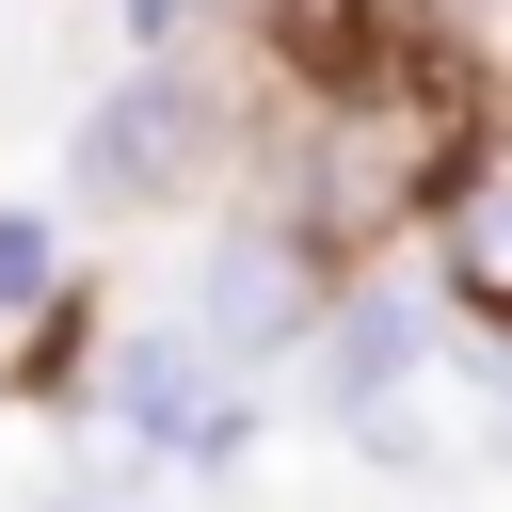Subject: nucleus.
<instances>
[{"instance_id": "f257e3e1", "label": "nucleus", "mask_w": 512, "mask_h": 512, "mask_svg": "<svg viewBox=\"0 0 512 512\" xmlns=\"http://www.w3.org/2000/svg\"><path fill=\"white\" fill-rule=\"evenodd\" d=\"M256 112H272V96H240L224 48H176V64L128 48V64L80 96V128H64V192H80L96 224H160V208H192V192H240Z\"/></svg>"}, {"instance_id": "f03ea898", "label": "nucleus", "mask_w": 512, "mask_h": 512, "mask_svg": "<svg viewBox=\"0 0 512 512\" xmlns=\"http://www.w3.org/2000/svg\"><path fill=\"white\" fill-rule=\"evenodd\" d=\"M336 240L304 224V208H272V192H240L208 240H192V288H176V320L224 352V368H304V336H320V304H336Z\"/></svg>"}, {"instance_id": "7ed1b4c3", "label": "nucleus", "mask_w": 512, "mask_h": 512, "mask_svg": "<svg viewBox=\"0 0 512 512\" xmlns=\"http://www.w3.org/2000/svg\"><path fill=\"white\" fill-rule=\"evenodd\" d=\"M448 336H480L464 304H448V272L416 256V272H384V256H352L336 272V304H320V336H304V400L352 432V416H384V400H416L432 368H448Z\"/></svg>"}, {"instance_id": "20e7f679", "label": "nucleus", "mask_w": 512, "mask_h": 512, "mask_svg": "<svg viewBox=\"0 0 512 512\" xmlns=\"http://www.w3.org/2000/svg\"><path fill=\"white\" fill-rule=\"evenodd\" d=\"M240 384H256V368H224V352L160 304V320H112V336H96V384H80V400H96L128 448H160V464H240V448H256V400H240Z\"/></svg>"}, {"instance_id": "39448f33", "label": "nucleus", "mask_w": 512, "mask_h": 512, "mask_svg": "<svg viewBox=\"0 0 512 512\" xmlns=\"http://www.w3.org/2000/svg\"><path fill=\"white\" fill-rule=\"evenodd\" d=\"M416 256H432L448 304L512 352V112H480V128L448 144V176H432V208H416Z\"/></svg>"}, {"instance_id": "423d86ee", "label": "nucleus", "mask_w": 512, "mask_h": 512, "mask_svg": "<svg viewBox=\"0 0 512 512\" xmlns=\"http://www.w3.org/2000/svg\"><path fill=\"white\" fill-rule=\"evenodd\" d=\"M352 16H368V48H400V64L464 80L480 112H512V0H352Z\"/></svg>"}, {"instance_id": "0eeeda50", "label": "nucleus", "mask_w": 512, "mask_h": 512, "mask_svg": "<svg viewBox=\"0 0 512 512\" xmlns=\"http://www.w3.org/2000/svg\"><path fill=\"white\" fill-rule=\"evenodd\" d=\"M128 48H144V64H176V48H240V16H224V0H128Z\"/></svg>"}, {"instance_id": "6e6552de", "label": "nucleus", "mask_w": 512, "mask_h": 512, "mask_svg": "<svg viewBox=\"0 0 512 512\" xmlns=\"http://www.w3.org/2000/svg\"><path fill=\"white\" fill-rule=\"evenodd\" d=\"M496 448H512V352H496Z\"/></svg>"}, {"instance_id": "1a4fd4ad", "label": "nucleus", "mask_w": 512, "mask_h": 512, "mask_svg": "<svg viewBox=\"0 0 512 512\" xmlns=\"http://www.w3.org/2000/svg\"><path fill=\"white\" fill-rule=\"evenodd\" d=\"M48 512H128V496H48Z\"/></svg>"}]
</instances>
